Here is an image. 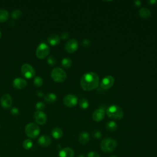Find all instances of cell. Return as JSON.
I'll list each match as a JSON object with an SVG mask.
<instances>
[{
    "label": "cell",
    "instance_id": "obj_1",
    "mask_svg": "<svg viewBox=\"0 0 157 157\" xmlns=\"http://www.w3.org/2000/svg\"><path fill=\"white\" fill-rule=\"evenodd\" d=\"M99 84V77L98 75L93 72L85 73L80 78V85L85 91H92L98 87Z\"/></svg>",
    "mask_w": 157,
    "mask_h": 157
},
{
    "label": "cell",
    "instance_id": "obj_2",
    "mask_svg": "<svg viewBox=\"0 0 157 157\" xmlns=\"http://www.w3.org/2000/svg\"><path fill=\"white\" fill-rule=\"evenodd\" d=\"M106 114L109 118L114 120H121L124 115V111L120 106L117 105H112L107 107Z\"/></svg>",
    "mask_w": 157,
    "mask_h": 157
},
{
    "label": "cell",
    "instance_id": "obj_3",
    "mask_svg": "<svg viewBox=\"0 0 157 157\" xmlns=\"http://www.w3.org/2000/svg\"><path fill=\"white\" fill-rule=\"evenodd\" d=\"M117 147V142L112 138H106L101 141L100 147L102 151L106 153L114 152Z\"/></svg>",
    "mask_w": 157,
    "mask_h": 157
},
{
    "label": "cell",
    "instance_id": "obj_4",
    "mask_svg": "<svg viewBox=\"0 0 157 157\" xmlns=\"http://www.w3.org/2000/svg\"><path fill=\"white\" fill-rule=\"evenodd\" d=\"M52 79L57 82H63L67 78L66 72L61 67H57L52 70L51 72Z\"/></svg>",
    "mask_w": 157,
    "mask_h": 157
},
{
    "label": "cell",
    "instance_id": "obj_5",
    "mask_svg": "<svg viewBox=\"0 0 157 157\" xmlns=\"http://www.w3.org/2000/svg\"><path fill=\"white\" fill-rule=\"evenodd\" d=\"M25 133L28 137L34 139L38 137L40 133V128L39 126L33 123H30L25 126Z\"/></svg>",
    "mask_w": 157,
    "mask_h": 157
},
{
    "label": "cell",
    "instance_id": "obj_6",
    "mask_svg": "<svg viewBox=\"0 0 157 157\" xmlns=\"http://www.w3.org/2000/svg\"><path fill=\"white\" fill-rule=\"evenodd\" d=\"M50 52L49 46L45 43L40 44L36 49V55L39 58L43 59L45 58Z\"/></svg>",
    "mask_w": 157,
    "mask_h": 157
},
{
    "label": "cell",
    "instance_id": "obj_7",
    "mask_svg": "<svg viewBox=\"0 0 157 157\" xmlns=\"http://www.w3.org/2000/svg\"><path fill=\"white\" fill-rule=\"evenodd\" d=\"M115 82V79L113 76H106L103 79H102L100 83V87L103 90H109L112 87Z\"/></svg>",
    "mask_w": 157,
    "mask_h": 157
},
{
    "label": "cell",
    "instance_id": "obj_8",
    "mask_svg": "<svg viewBox=\"0 0 157 157\" xmlns=\"http://www.w3.org/2000/svg\"><path fill=\"white\" fill-rule=\"evenodd\" d=\"M21 71L23 76L28 79L32 78L35 75V71L33 67L28 63H25L22 66Z\"/></svg>",
    "mask_w": 157,
    "mask_h": 157
},
{
    "label": "cell",
    "instance_id": "obj_9",
    "mask_svg": "<svg viewBox=\"0 0 157 157\" xmlns=\"http://www.w3.org/2000/svg\"><path fill=\"white\" fill-rule=\"evenodd\" d=\"M79 47V43L77 40L75 39H70L65 45V50L69 53H72L76 52Z\"/></svg>",
    "mask_w": 157,
    "mask_h": 157
},
{
    "label": "cell",
    "instance_id": "obj_10",
    "mask_svg": "<svg viewBox=\"0 0 157 157\" xmlns=\"http://www.w3.org/2000/svg\"><path fill=\"white\" fill-rule=\"evenodd\" d=\"M63 102L66 106L72 107L77 104L78 99L77 97L74 94H67L63 98Z\"/></svg>",
    "mask_w": 157,
    "mask_h": 157
},
{
    "label": "cell",
    "instance_id": "obj_11",
    "mask_svg": "<svg viewBox=\"0 0 157 157\" xmlns=\"http://www.w3.org/2000/svg\"><path fill=\"white\" fill-rule=\"evenodd\" d=\"M34 119H35L36 123L39 125L45 124L47 120L46 114L44 112L40 111H37L35 112V114H34Z\"/></svg>",
    "mask_w": 157,
    "mask_h": 157
},
{
    "label": "cell",
    "instance_id": "obj_12",
    "mask_svg": "<svg viewBox=\"0 0 157 157\" xmlns=\"http://www.w3.org/2000/svg\"><path fill=\"white\" fill-rule=\"evenodd\" d=\"M105 111L103 109L99 108L95 110L92 114V119L94 121L99 122L103 120L105 117Z\"/></svg>",
    "mask_w": 157,
    "mask_h": 157
},
{
    "label": "cell",
    "instance_id": "obj_13",
    "mask_svg": "<svg viewBox=\"0 0 157 157\" xmlns=\"http://www.w3.org/2000/svg\"><path fill=\"white\" fill-rule=\"evenodd\" d=\"M12 103V99L9 94H4L1 98V106L6 109H8L11 107Z\"/></svg>",
    "mask_w": 157,
    "mask_h": 157
},
{
    "label": "cell",
    "instance_id": "obj_14",
    "mask_svg": "<svg viewBox=\"0 0 157 157\" xmlns=\"http://www.w3.org/2000/svg\"><path fill=\"white\" fill-rule=\"evenodd\" d=\"M38 142L40 146L48 147L51 144L52 139L49 136L43 135L40 136V137L38 139Z\"/></svg>",
    "mask_w": 157,
    "mask_h": 157
},
{
    "label": "cell",
    "instance_id": "obj_15",
    "mask_svg": "<svg viewBox=\"0 0 157 157\" xmlns=\"http://www.w3.org/2000/svg\"><path fill=\"white\" fill-rule=\"evenodd\" d=\"M27 85L26 81L21 77H17L13 81V86L17 89H22Z\"/></svg>",
    "mask_w": 157,
    "mask_h": 157
},
{
    "label": "cell",
    "instance_id": "obj_16",
    "mask_svg": "<svg viewBox=\"0 0 157 157\" xmlns=\"http://www.w3.org/2000/svg\"><path fill=\"white\" fill-rule=\"evenodd\" d=\"M58 155L59 157H74V152L71 148L66 147L61 150Z\"/></svg>",
    "mask_w": 157,
    "mask_h": 157
},
{
    "label": "cell",
    "instance_id": "obj_17",
    "mask_svg": "<svg viewBox=\"0 0 157 157\" xmlns=\"http://www.w3.org/2000/svg\"><path fill=\"white\" fill-rule=\"evenodd\" d=\"M90 140V135L87 131H83L82 132L79 137V141L81 144L85 145L87 143L89 142Z\"/></svg>",
    "mask_w": 157,
    "mask_h": 157
},
{
    "label": "cell",
    "instance_id": "obj_18",
    "mask_svg": "<svg viewBox=\"0 0 157 157\" xmlns=\"http://www.w3.org/2000/svg\"><path fill=\"white\" fill-rule=\"evenodd\" d=\"M48 42L52 45H57L60 43V38L57 34H52L48 38Z\"/></svg>",
    "mask_w": 157,
    "mask_h": 157
},
{
    "label": "cell",
    "instance_id": "obj_19",
    "mask_svg": "<svg viewBox=\"0 0 157 157\" xmlns=\"http://www.w3.org/2000/svg\"><path fill=\"white\" fill-rule=\"evenodd\" d=\"M139 14L141 18L144 19H147L151 17L152 12L148 8H143L139 11Z\"/></svg>",
    "mask_w": 157,
    "mask_h": 157
},
{
    "label": "cell",
    "instance_id": "obj_20",
    "mask_svg": "<svg viewBox=\"0 0 157 157\" xmlns=\"http://www.w3.org/2000/svg\"><path fill=\"white\" fill-rule=\"evenodd\" d=\"M63 132L62 131V129L60 128L56 127V128H54L52 130V135L53 137L55 139H60L63 136Z\"/></svg>",
    "mask_w": 157,
    "mask_h": 157
},
{
    "label": "cell",
    "instance_id": "obj_21",
    "mask_svg": "<svg viewBox=\"0 0 157 157\" xmlns=\"http://www.w3.org/2000/svg\"><path fill=\"white\" fill-rule=\"evenodd\" d=\"M106 128L108 131L114 132L117 129L118 125L117 124V123L114 121H108L106 124Z\"/></svg>",
    "mask_w": 157,
    "mask_h": 157
},
{
    "label": "cell",
    "instance_id": "obj_22",
    "mask_svg": "<svg viewBox=\"0 0 157 157\" xmlns=\"http://www.w3.org/2000/svg\"><path fill=\"white\" fill-rule=\"evenodd\" d=\"M57 96L55 94L53 93H49L45 94L44 96V100L48 103H52L53 102L57 100Z\"/></svg>",
    "mask_w": 157,
    "mask_h": 157
},
{
    "label": "cell",
    "instance_id": "obj_23",
    "mask_svg": "<svg viewBox=\"0 0 157 157\" xmlns=\"http://www.w3.org/2000/svg\"><path fill=\"white\" fill-rule=\"evenodd\" d=\"M9 12L6 9H0V22H4L8 20Z\"/></svg>",
    "mask_w": 157,
    "mask_h": 157
},
{
    "label": "cell",
    "instance_id": "obj_24",
    "mask_svg": "<svg viewBox=\"0 0 157 157\" xmlns=\"http://www.w3.org/2000/svg\"><path fill=\"white\" fill-rule=\"evenodd\" d=\"M61 65L65 68H69L72 65V60L70 58L65 57L61 60Z\"/></svg>",
    "mask_w": 157,
    "mask_h": 157
},
{
    "label": "cell",
    "instance_id": "obj_25",
    "mask_svg": "<svg viewBox=\"0 0 157 157\" xmlns=\"http://www.w3.org/2000/svg\"><path fill=\"white\" fill-rule=\"evenodd\" d=\"M79 106L82 109H87L89 107V102L85 98H82L79 101Z\"/></svg>",
    "mask_w": 157,
    "mask_h": 157
},
{
    "label": "cell",
    "instance_id": "obj_26",
    "mask_svg": "<svg viewBox=\"0 0 157 157\" xmlns=\"http://www.w3.org/2000/svg\"><path fill=\"white\" fill-rule=\"evenodd\" d=\"M33 147V142L31 139H26L23 142V147L25 150H29Z\"/></svg>",
    "mask_w": 157,
    "mask_h": 157
},
{
    "label": "cell",
    "instance_id": "obj_27",
    "mask_svg": "<svg viewBox=\"0 0 157 157\" xmlns=\"http://www.w3.org/2000/svg\"><path fill=\"white\" fill-rule=\"evenodd\" d=\"M22 14V12L20 9H15L12 11V12L11 13V16L13 18L17 19L19 17H21Z\"/></svg>",
    "mask_w": 157,
    "mask_h": 157
},
{
    "label": "cell",
    "instance_id": "obj_28",
    "mask_svg": "<svg viewBox=\"0 0 157 157\" xmlns=\"http://www.w3.org/2000/svg\"><path fill=\"white\" fill-rule=\"evenodd\" d=\"M34 84L36 87L41 86L43 84V79L39 76L35 77L34 79Z\"/></svg>",
    "mask_w": 157,
    "mask_h": 157
},
{
    "label": "cell",
    "instance_id": "obj_29",
    "mask_svg": "<svg viewBox=\"0 0 157 157\" xmlns=\"http://www.w3.org/2000/svg\"><path fill=\"white\" fill-rule=\"evenodd\" d=\"M47 63L51 66H54L57 63V59L54 56H49L47 58Z\"/></svg>",
    "mask_w": 157,
    "mask_h": 157
},
{
    "label": "cell",
    "instance_id": "obj_30",
    "mask_svg": "<svg viewBox=\"0 0 157 157\" xmlns=\"http://www.w3.org/2000/svg\"><path fill=\"white\" fill-rule=\"evenodd\" d=\"M45 104L43 103V102H41V101L38 102V103L36 104V108L37 109L38 111H41L42 110H43V109L45 108Z\"/></svg>",
    "mask_w": 157,
    "mask_h": 157
},
{
    "label": "cell",
    "instance_id": "obj_31",
    "mask_svg": "<svg viewBox=\"0 0 157 157\" xmlns=\"http://www.w3.org/2000/svg\"><path fill=\"white\" fill-rule=\"evenodd\" d=\"M92 136L94 139H99L102 136V134L100 131L96 129V130H94L92 132Z\"/></svg>",
    "mask_w": 157,
    "mask_h": 157
},
{
    "label": "cell",
    "instance_id": "obj_32",
    "mask_svg": "<svg viewBox=\"0 0 157 157\" xmlns=\"http://www.w3.org/2000/svg\"><path fill=\"white\" fill-rule=\"evenodd\" d=\"M82 45L85 47H88L91 45V41L88 39H85L82 41Z\"/></svg>",
    "mask_w": 157,
    "mask_h": 157
},
{
    "label": "cell",
    "instance_id": "obj_33",
    "mask_svg": "<svg viewBox=\"0 0 157 157\" xmlns=\"http://www.w3.org/2000/svg\"><path fill=\"white\" fill-rule=\"evenodd\" d=\"M87 157H100V156L96 152H90L88 153Z\"/></svg>",
    "mask_w": 157,
    "mask_h": 157
},
{
    "label": "cell",
    "instance_id": "obj_34",
    "mask_svg": "<svg viewBox=\"0 0 157 157\" xmlns=\"http://www.w3.org/2000/svg\"><path fill=\"white\" fill-rule=\"evenodd\" d=\"M11 113L13 115H18L19 114V110H18V109L17 107H12L11 109Z\"/></svg>",
    "mask_w": 157,
    "mask_h": 157
},
{
    "label": "cell",
    "instance_id": "obj_35",
    "mask_svg": "<svg viewBox=\"0 0 157 157\" xmlns=\"http://www.w3.org/2000/svg\"><path fill=\"white\" fill-rule=\"evenodd\" d=\"M61 38H62L63 40L69 38V33L67 32H63L62 33H61Z\"/></svg>",
    "mask_w": 157,
    "mask_h": 157
},
{
    "label": "cell",
    "instance_id": "obj_36",
    "mask_svg": "<svg viewBox=\"0 0 157 157\" xmlns=\"http://www.w3.org/2000/svg\"><path fill=\"white\" fill-rule=\"evenodd\" d=\"M133 3H134V5L137 7H140L142 4V2L141 1H139V0H136V1H134Z\"/></svg>",
    "mask_w": 157,
    "mask_h": 157
},
{
    "label": "cell",
    "instance_id": "obj_37",
    "mask_svg": "<svg viewBox=\"0 0 157 157\" xmlns=\"http://www.w3.org/2000/svg\"><path fill=\"white\" fill-rule=\"evenodd\" d=\"M157 3L156 0H152V1H148V3L151 5H155Z\"/></svg>",
    "mask_w": 157,
    "mask_h": 157
},
{
    "label": "cell",
    "instance_id": "obj_38",
    "mask_svg": "<svg viewBox=\"0 0 157 157\" xmlns=\"http://www.w3.org/2000/svg\"><path fill=\"white\" fill-rule=\"evenodd\" d=\"M36 94L38 95L39 97H41L43 96V92H40V91H38V92H36Z\"/></svg>",
    "mask_w": 157,
    "mask_h": 157
},
{
    "label": "cell",
    "instance_id": "obj_39",
    "mask_svg": "<svg viewBox=\"0 0 157 157\" xmlns=\"http://www.w3.org/2000/svg\"><path fill=\"white\" fill-rule=\"evenodd\" d=\"M16 24L15 22L14 21H13V20H11V21L9 22V25H11V26H14Z\"/></svg>",
    "mask_w": 157,
    "mask_h": 157
},
{
    "label": "cell",
    "instance_id": "obj_40",
    "mask_svg": "<svg viewBox=\"0 0 157 157\" xmlns=\"http://www.w3.org/2000/svg\"><path fill=\"white\" fill-rule=\"evenodd\" d=\"M78 157H85V156L83 155H80Z\"/></svg>",
    "mask_w": 157,
    "mask_h": 157
},
{
    "label": "cell",
    "instance_id": "obj_41",
    "mask_svg": "<svg viewBox=\"0 0 157 157\" xmlns=\"http://www.w3.org/2000/svg\"><path fill=\"white\" fill-rule=\"evenodd\" d=\"M1 32L0 31V38H1Z\"/></svg>",
    "mask_w": 157,
    "mask_h": 157
},
{
    "label": "cell",
    "instance_id": "obj_42",
    "mask_svg": "<svg viewBox=\"0 0 157 157\" xmlns=\"http://www.w3.org/2000/svg\"><path fill=\"white\" fill-rule=\"evenodd\" d=\"M110 157H117V156H114V155H113V156H111Z\"/></svg>",
    "mask_w": 157,
    "mask_h": 157
}]
</instances>
